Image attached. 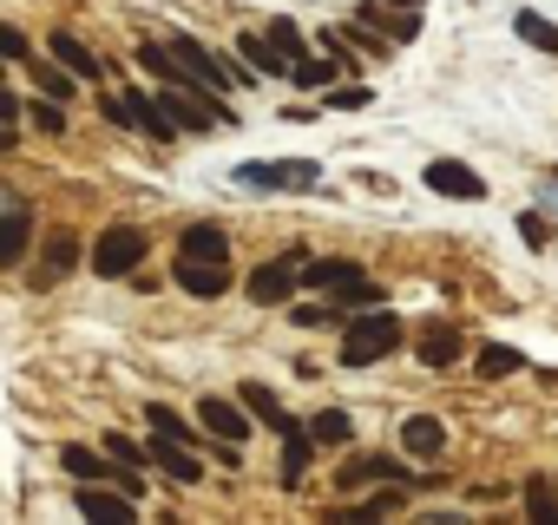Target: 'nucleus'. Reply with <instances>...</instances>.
Wrapping results in <instances>:
<instances>
[{
    "instance_id": "obj_1",
    "label": "nucleus",
    "mask_w": 558,
    "mask_h": 525,
    "mask_svg": "<svg viewBox=\"0 0 558 525\" xmlns=\"http://www.w3.org/2000/svg\"><path fill=\"white\" fill-rule=\"evenodd\" d=\"M401 316H388L381 303L375 309H362V316H349L342 322V368H375V362H388L395 349H401Z\"/></svg>"
},
{
    "instance_id": "obj_2",
    "label": "nucleus",
    "mask_w": 558,
    "mask_h": 525,
    "mask_svg": "<svg viewBox=\"0 0 558 525\" xmlns=\"http://www.w3.org/2000/svg\"><path fill=\"white\" fill-rule=\"evenodd\" d=\"M158 106L178 119V132H210V125H230V119H236V112L223 106V93H210L204 80H178V86H165Z\"/></svg>"
},
{
    "instance_id": "obj_3",
    "label": "nucleus",
    "mask_w": 558,
    "mask_h": 525,
    "mask_svg": "<svg viewBox=\"0 0 558 525\" xmlns=\"http://www.w3.org/2000/svg\"><path fill=\"white\" fill-rule=\"evenodd\" d=\"M99 112L112 119V125H125V132H145V138H158V145H171L178 138V119L151 99V93H138V86H125V93H106L99 99Z\"/></svg>"
},
{
    "instance_id": "obj_4",
    "label": "nucleus",
    "mask_w": 558,
    "mask_h": 525,
    "mask_svg": "<svg viewBox=\"0 0 558 525\" xmlns=\"http://www.w3.org/2000/svg\"><path fill=\"white\" fill-rule=\"evenodd\" d=\"M138 262H145V230H138V223H106V230L93 236V277L125 283Z\"/></svg>"
},
{
    "instance_id": "obj_5",
    "label": "nucleus",
    "mask_w": 558,
    "mask_h": 525,
    "mask_svg": "<svg viewBox=\"0 0 558 525\" xmlns=\"http://www.w3.org/2000/svg\"><path fill=\"white\" fill-rule=\"evenodd\" d=\"M236 178L250 191H316L323 164L316 158H250V164H236Z\"/></svg>"
},
{
    "instance_id": "obj_6",
    "label": "nucleus",
    "mask_w": 558,
    "mask_h": 525,
    "mask_svg": "<svg viewBox=\"0 0 558 525\" xmlns=\"http://www.w3.org/2000/svg\"><path fill=\"white\" fill-rule=\"evenodd\" d=\"M296 262H303V249H290V256H269V262H256L250 270V283H243V296L256 303V309H276V303H290L296 296Z\"/></svg>"
},
{
    "instance_id": "obj_7",
    "label": "nucleus",
    "mask_w": 558,
    "mask_h": 525,
    "mask_svg": "<svg viewBox=\"0 0 558 525\" xmlns=\"http://www.w3.org/2000/svg\"><path fill=\"white\" fill-rule=\"evenodd\" d=\"M171 53H178V60H184V73H191V80H204L210 93H230V80H236V86L250 80V73H230V66H223L204 40H191V34H171Z\"/></svg>"
},
{
    "instance_id": "obj_8",
    "label": "nucleus",
    "mask_w": 558,
    "mask_h": 525,
    "mask_svg": "<svg viewBox=\"0 0 558 525\" xmlns=\"http://www.w3.org/2000/svg\"><path fill=\"white\" fill-rule=\"evenodd\" d=\"M250 420H256V414H250L243 401H230V394H204V401H197V427H204L210 440H236V447H243V440H250Z\"/></svg>"
},
{
    "instance_id": "obj_9",
    "label": "nucleus",
    "mask_w": 558,
    "mask_h": 525,
    "mask_svg": "<svg viewBox=\"0 0 558 525\" xmlns=\"http://www.w3.org/2000/svg\"><path fill=\"white\" fill-rule=\"evenodd\" d=\"M171 277H178L184 296H204V303H217V296L236 283V277H230V262H210V256H178V270H171Z\"/></svg>"
},
{
    "instance_id": "obj_10",
    "label": "nucleus",
    "mask_w": 558,
    "mask_h": 525,
    "mask_svg": "<svg viewBox=\"0 0 558 525\" xmlns=\"http://www.w3.org/2000/svg\"><path fill=\"white\" fill-rule=\"evenodd\" d=\"M421 178H427V191H440V197H460V204H480V197H486V178H480L473 164H460V158H434Z\"/></svg>"
},
{
    "instance_id": "obj_11",
    "label": "nucleus",
    "mask_w": 558,
    "mask_h": 525,
    "mask_svg": "<svg viewBox=\"0 0 558 525\" xmlns=\"http://www.w3.org/2000/svg\"><path fill=\"white\" fill-rule=\"evenodd\" d=\"M414 355H421V368H434V375H440V368H453V362L466 355V335H460L453 322H427V329H421V342H414Z\"/></svg>"
},
{
    "instance_id": "obj_12",
    "label": "nucleus",
    "mask_w": 558,
    "mask_h": 525,
    "mask_svg": "<svg viewBox=\"0 0 558 525\" xmlns=\"http://www.w3.org/2000/svg\"><path fill=\"white\" fill-rule=\"evenodd\" d=\"M381 479H408L395 453H355V460H342V473H336L342 492H362V486H381Z\"/></svg>"
},
{
    "instance_id": "obj_13",
    "label": "nucleus",
    "mask_w": 558,
    "mask_h": 525,
    "mask_svg": "<svg viewBox=\"0 0 558 525\" xmlns=\"http://www.w3.org/2000/svg\"><path fill=\"white\" fill-rule=\"evenodd\" d=\"M349 66H355V60H349V47H342V53H303V60L290 66V80H296L303 93H329Z\"/></svg>"
},
{
    "instance_id": "obj_14",
    "label": "nucleus",
    "mask_w": 558,
    "mask_h": 525,
    "mask_svg": "<svg viewBox=\"0 0 558 525\" xmlns=\"http://www.w3.org/2000/svg\"><path fill=\"white\" fill-rule=\"evenodd\" d=\"M73 270H80V236H73V230H53V236H47V249H40V277H34V283H40V290H53V283H60V277H73Z\"/></svg>"
},
{
    "instance_id": "obj_15",
    "label": "nucleus",
    "mask_w": 558,
    "mask_h": 525,
    "mask_svg": "<svg viewBox=\"0 0 558 525\" xmlns=\"http://www.w3.org/2000/svg\"><path fill=\"white\" fill-rule=\"evenodd\" d=\"M151 466H158L165 479H178V486H197V479H204L197 453H191L184 440H165V434H151Z\"/></svg>"
},
{
    "instance_id": "obj_16",
    "label": "nucleus",
    "mask_w": 558,
    "mask_h": 525,
    "mask_svg": "<svg viewBox=\"0 0 558 525\" xmlns=\"http://www.w3.org/2000/svg\"><path fill=\"white\" fill-rule=\"evenodd\" d=\"M236 53H243V60H250V73H263V80H290V66H296V60L276 47L269 34H236Z\"/></svg>"
},
{
    "instance_id": "obj_17",
    "label": "nucleus",
    "mask_w": 558,
    "mask_h": 525,
    "mask_svg": "<svg viewBox=\"0 0 558 525\" xmlns=\"http://www.w3.org/2000/svg\"><path fill=\"white\" fill-rule=\"evenodd\" d=\"M236 401H243V407L256 414V427H269V434H290V427H296V420H290V407L276 401V388H263V381H243V388H236Z\"/></svg>"
},
{
    "instance_id": "obj_18",
    "label": "nucleus",
    "mask_w": 558,
    "mask_h": 525,
    "mask_svg": "<svg viewBox=\"0 0 558 525\" xmlns=\"http://www.w3.org/2000/svg\"><path fill=\"white\" fill-rule=\"evenodd\" d=\"M401 453H408V460H440V453H447V427H440L434 414H414V420L401 427Z\"/></svg>"
},
{
    "instance_id": "obj_19",
    "label": "nucleus",
    "mask_w": 558,
    "mask_h": 525,
    "mask_svg": "<svg viewBox=\"0 0 558 525\" xmlns=\"http://www.w3.org/2000/svg\"><path fill=\"white\" fill-rule=\"evenodd\" d=\"M132 492H99V486H80V518H106V525H132Z\"/></svg>"
},
{
    "instance_id": "obj_20",
    "label": "nucleus",
    "mask_w": 558,
    "mask_h": 525,
    "mask_svg": "<svg viewBox=\"0 0 558 525\" xmlns=\"http://www.w3.org/2000/svg\"><path fill=\"white\" fill-rule=\"evenodd\" d=\"M310 460H316V434H310V427L296 420V427L283 434V460H276V473H283V486H303Z\"/></svg>"
},
{
    "instance_id": "obj_21",
    "label": "nucleus",
    "mask_w": 558,
    "mask_h": 525,
    "mask_svg": "<svg viewBox=\"0 0 558 525\" xmlns=\"http://www.w3.org/2000/svg\"><path fill=\"white\" fill-rule=\"evenodd\" d=\"M47 53H53L73 80H86V86H99V73H106V66L93 60V47H86V40H73V34H53V40H47Z\"/></svg>"
},
{
    "instance_id": "obj_22",
    "label": "nucleus",
    "mask_w": 558,
    "mask_h": 525,
    "mask_svg": "<svg viewBox=\"0 0 558 525\" xmlns=\"http://www.w3.org/2000/svg\"><path fill=\"white\" fill-rule=\"evenodd\" d=\"M27 243H34V217L27 210H0V270H14V262L27 256Z\"/></svg>"
},
{
    "instance_id": "obj_23",
    "label": "nucleus",
    "mask_w": 558,
    "mask_h": 525,
    "mask_svg": "<svg viewBox=\"0 0 558 525\" xmlns=\"http://www.w3.org/2000/svg\"><path fill=\"white\" fill-rule=\"evenodd\" d=\"M368 27H381L388 40H421V14L408 8V14H388V0H362V8H355Z\"/></svg>"
},
{
    "instance_id": "obj_24",
    "label": "nucleus",
    "mask_w": 558,
    "mask_h": 525,
    "mask_svg": "<svg viewBox=\"0 0 558 525\" xmlns=\"http://www.w3.org/2000/svg\"><path fill=\"white\" fill-rule=\"evenodd\" d=\"M355 277H362V262H349V256H316L310 270H303V283H310V290H323V296H336V290H342V283H355Z\"/></svg>"
},
{
    "instance_id": "obj_25",
    "label": "nucleus",
    "mask_w": 558,
    "mask_h": 525,
    "mask_svg": "<svg viewBox=\"0 0 558 525\" xmlns=\"http://www.w3.org/2000/svg\"><path fill=\"white\" fill-rule=\"evenodd\" d=\"M178 256H210V262H230V236H223L217 223H184Z\"/></svg>"
},
{
    "instance_id": "obj_26",
    "label": "nucleus",
    "mask_w": 558,
    "mask_h": 525,
    "mask_svg": "<svg viewBox=\"0 0 558 525\" xmlns=\"http://www.w3.org/2000/svg\"><path fill=\"white\" fill-rule=\"evenodd\" d=\"M512 34H519L532 53H551V60H558V21H545V14H532V8H519V14H512Z\"/></svg>"
},
{
    "instance_id": "obj_27",
    "label": "nucleus",
    "mask_w": 558,
    "mask_h": 525,
    "mask_svg": "<svg viewBox=\"0 0 558 525\" xmlns=\"http://www.w3.org/2000/svg\"><path fill=\"white\" fill-rule=\"evenodd\" d=\"M310 434H316V447H349V440H355V414H349V407H323V414L310 420Z\"/></svg>"
},
{
    "instance_id": "obj_28",
    "label": "nucleus",
    "mask_w": 558,
    "mask_h": 525,
    "mask_svg": "<svg viewBox=\"0 0 558 525\" xmlns=\"http://www.w3.org/2000/svg\"><path fill=\"white\" fill-rule=\"evenodd\" d=\"M99 447H106V453H112V460H119L132 479L151 466V447H138V440H132V434H119V427H106V440H99ZM138 486H145V479H138Z\"/></svg>"
},
{
    "instance_id": "obj_29",
    "label": "nucleus",
    "mask_w": 558,
    "mask_h": 525,
    "mask_svg": "<svg viewBox=\"0 0 558 525\" xmlns=\"http://www.w3.org/2000/svg\"><path fill=\"white\" fill-rule=\"evenodd\" d=\"M21 66L34 73V86H40L47 99H73V73H66V66H53V60H40V53H27Z\"/></svg>"
},
{
    "instance_id": "obj_30",
    "label": "nucleus",
    "mask_w": 558,
    "mask_h": 525,
    "mask_svg": "<svg viewBox=\"0 0 558 525\" xmlns=\"http://www.w3.org/2000/svg\"><path fill=\"white\" fill-rule=\"evenodd\" d=\"M145 427H151V434H165V440H184V447H197V434H204V427H184V414H178V407H165V401H151V407H145Z\"/></svg>"
},
{
    "instance_id": "obj_31",
    "label": "nucleus",
    "mask_w": 558,
    "mask_h": 525,
    "mask_svg": "<svg viewBox=\"0 0 558 525\" xmlns=\"http://www.w3.org/2000/svg\"><path fill=\"white\" fill-rule=\"evenodd\" d=\"M519 368H525V355H519L512 342H486V349H480V375H486V381H506V375H519Z\"/></svg>"
},
{
    "instance_id": "obj_32",
    "label": "nucleus",
    "mask_w": 558,
    "mask_h": 525,
    "mask_svg": "<svg viewBox=\"0 0 558 525\" xmlns=\"http://www.w3.org/2000/svg\"><path fill=\"white\" fill-rule=\"evenodd\" d=\"M381 303V283H368V277H355V283H342L336 290V309L349 316V309H375Z\"/></svg>"
},
{
    "instance_id": "obj_33",
    "label": "nucleus",
    "mask_w": 558,
    "mask_h": 525,
    "mask_svg": "<svg viewBox=\"0 0 558 525\" xmlns=\"http://www.w3.org/2000/svg\"><path fill=\"white\" fill-rule=\"evenodd\" d=\"M290 322H303V329H336V322H349V316H342V309H336V296H329V303H296V309H290Z\"/></svg>"
},
{
    "instance_id": "obj_34",
    "label": "nucleus",
    "mask_w": 558,
    "mask_h": 525,
    "mask_svg": "<svg viewBox=\"0 0 558 525\" xmlns=\"http://www.w3.org/2000/svg\"><path fill=\"white\" fill-rule=\"evenodd\" d=\"M519 236H525V249H551V217L545 210H519Z\"/></svg>"
},
{
    "instance_id": "obj_35",
    "label": "nucleus",
    "mask_w": 558,
    "mask_h": 525,
    "mask_svg": "<svg viewBox=\"0 0 558 525\" xmlns=\"http://www.w3.org/2000/svg\"><path fill=\"white\" fill-rule=\"evenodd\" d=\"M525 512H532V518H538V525H545V518H551V525H558V492H551V486H545V479H525Z\"/></svg>"
},
{
    "instance_id": "obj_36",
    "label": "nucleus",
    "mask_w": 558,
    "mask_h": 525,
    "mask_svg": "<svg viewBox=\"0 0 558 525\" xmlns=\"http://www.w3.org/2000/svg\"><path fill=\"white\" fill-rule=\"evenodd\" d=\"M263 34H269V40H276V47H283V53H290V60H303V53H310V40H303V27H296V21H290V14H283V21H269V27H263Z\"/></svg>"
},
{
    "instance_id": "obj_37",
    "label": "nucleus",
    "mask_w": 558,
    "mask_h": 525,
    "mask_svg": "<svg viewBox=\"0 0 558 525\" xmlns=\"http://www.w3.org/2000/svg\"><path fill=\"white\" fill-rule=\"evenodd\" d=\"M27 112H34V125H40L47 138H60V132H66V99H34Z\"/></svg>"
},
{
    "instance_id": "obj_38",
    "label": "nucleus",
    "mask_w": 558,
    "mask_h": 525,
    "mask_svg": "<svg viewBox=\"0 0 558 525\" xmlns=\"http://www.w3.org/2000/svg\"><path fill=\"white\" fill-rule=\"evenodd\" d=\"M368 99H375V93H368V86H342V80H336V86H329V112H362V106H368Z\"/></svg>"
},
{
    "instance_id": "obj_39",
    "label": "nucleus",
    "mask_w": 558,
    "mask_h": 525,
    "mask_svg": "<svg viewBox=\"0 0 558 525\" xmlns=\"http://www.w3.org/2000/svg\"><path fill=\"white\" fill-rule=\"evenodd\" d=\"M388 512H401V492H375V499L349 505V518H388Z\"/></svg>"
},
{
    "instance_id": "obj_40",
    "label": "nucleus",
    "mask_w": 558,
    "mask_h": 525,
    "mask_svg": "<svg viewBox=\"0 0 558 525\" xmlns=\"http://www.w3.org/2000/svg\"><path fill=\"white\" fill-rule=\"evenodd\" d=\"M27 53H34V47H27V34L0 21V60H27Z\"/></svg>"
},
{
    "instance_id": "obj_41",
    "label": "nucleus",
    "mask_w": 558,
    "mask_h": 525,
    "mask_svg": "<svg viewBox=\"0 0 558 525\" xmlns=\"http://www.w3.org/2000/svg\"><path fill=\"white\" fill-rule=\"evenodd\" d=\"M21 112H27V106H21L8 86H0V125H21Z\"/></svg>"
},
{
    "instance_id": "obj_42",
    "label": "nucleus",
    "mask_w": 558,
    "mask_h": 525,
    "mask_svg": "<svg viewBox=\"0 0 558 525\" xmlns=\"http://www.w3.org/2000/svg\"><path fill=\"white\" fill-rule=\"evenodd\" d=\"M545 197H551V204H558V164H551V171H545Z\"/></svg>"
},
{
    "instance_id": "obj_43",
    "label": "nucleus",
    "mask_w": 558,
    "mask_h": 525,
    "mask_svg": "<svg viewBox=\"0 0 558 525\" xmlns=\"http://www.w3.org/2000/svg\"><path fill=\"white\" fill-rule=\"evenodd\" d=\"M388 8H421V0H388Z\"/></svg>"
},
{
    "instance_id": "obj_44",
    "label": "nucleus",
    "mask_w": 558,
    "mask_h": 525,
    "mask_svg": "<svg viewBox=\"0 0 558 525\" xmlns=\"http://www.w3.org/2000/svg\"><path fill=\"white\" fill-rule=\"evenodd\" d=\"M0 73H8V60H0Z\"/></svg>"
}]
</instances>
